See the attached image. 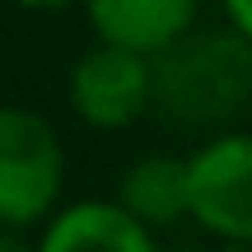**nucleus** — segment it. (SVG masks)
Here are the masks:
<instances>
[{
    "label": "nucleus",
    "mask_w": 252,
    "mask_h": 252,
    "mask_svg": "<svg viewBox=\"0 0 252 252\" xmlns=\"http://www.w3.org/2000/svg\"><path fill=\"white\" fill-rule=\"evenodd\" d=\"M150 103L182 126H220L252 103V42L187 28L150 56Z\"/></svg>",
    "instance_id": "1"
},
{
    "label": "nucleus",
    "mask_w": 252,
    "mask_h": 252,
    "mask_svg": "<svg viewBox=\"0 0 252 252\" xmlns=\"http://www.w3.org/2000/svg\"><path fill=\"white\" fill-rule=\"evenodd\" d=\"M65 187V150L33 108L0 103V224L28 229L56 210Z\"/></svg>",
    "instance_id": "2"
},
{
    "label": "nucleus",
    "mask_w": 252,
    "mask_h": 252,
    "mask_svg": "<svg viewBox=\"0 0 252 252\" xmlns=\"http://www.w3.org/2000/svg\"><path fill=\"white\" fill-rule=\"evenodd\" d=\"M182 163L187 220L220 243L252 248V131H220Z\"/></svg>",
    "instance_id": "3"
},
{
    "label": "nucleus",
    "mask_w": 252,
    "mask_h": 252,
    "mask_svg": "<svg viewBox=\"0 0 252 252\" xmlns=\"http://www.w3.org/2000/svg\"><path fill=\"white\" fill-rule=\"evenodd\" d=\"M70 108L94 131H122L150 108V56L98 42L70 70Z\"/></svg>",
    "instance_id": "4"
},
{
    "label": "nucleus",
    "mask_w": 252,
    "mask_h": 252,
    "mask_svg": "<svg viewBox=\"0 0 252 252\" xmlns=\"http://www.w3.org/2000/svg\"><path fill=\"white\" fill-rule=\"evenodd\" d=\"M33 252H159V243L122 201H75L47 215Z\"/></svg>",
    "instance_id": "5"
},
{
    "label": "nucleus",
    "mask_w": 252,
    "mask_h": 252,
    "mask_svg": "<svg viewBox=\"0 0 252 252\" xmlns=\"http://www.w3.org/2000/svg\"><path fill=\"white\" fill-rule=\"evenodd\" d=\"M84 9H89L98 42L154 56L173 37L196 28L201 0H84Z\"/></svg>",
    "instance_id": "6"
},
{
    "label": "nucleus",
    "mask_w": 252,
    "mask_h": 252,
    "mask_svg": "<svg viewBox=\"0 0 252 252\" xmlns=\"http://www.w3.org/2000/svg\"><path fill=\"white\" fill-rule=\"evenodd\" d=\"M117 201L140 224H178L187 220V163L173 154H145L117 182Z\"/></svg>",
    "instance_id": "7"
},
{
    "label": "nucleus",
    "mask_w": 252,
    "mask_h": 252,
    "mask_svg": "<svg viewBox=\"0 0 252 252\" xmlns=\"http://www.w3.org/2000/svg\"><path fill=\"white\" fill-rule=\"evenodd\" d=\"M224 14L234 24V33H243L252 42V0H224Z\"/></svg>",
    "instance_id": "8"
},
{
    "label": "nucleus",
    "mask_w": 252,
    "mask_h": 252,
    "mask_svg": "<svg viewBox=\"0 0 252 252\" xmlns=\"http://www.w3.org/2000/svg\"><path fill=\"white\" fill-rule=\"evenodd\" d=\"M0 252H33V243H24V238H19V229L0 224Z\"/></svg>",
    "instance_id": "9"
},
{
    "label": "nucleus",
    "mask_w": 252,
    "mask_h": 252,
    "mask_svg": "<svg viewBox=\"0 0 252 252\" xmlns=\"http://www.w3.org/2000/svg\"><path fill=\"white\" fill-rule=\"evenodd\" d=\"M9 5H19V9H65L75 0H9Z\"/></svg>",
    "instance_id": "10"
},
{
    "label": "nucleus",
    "mask_w": 252,
    "mask_h": 252,
    "mask_svg": "<svg viewBox=\"0 0 252 252\" xmlns=\"http://www.w3.org/2000/svg\"><path fill=\"white\" fill-rule=\"evenodd\" d=\"M215 252H252V248H243V243H220Z\"/></svg>",
    "instance_id": "11"
}]
</instances>
